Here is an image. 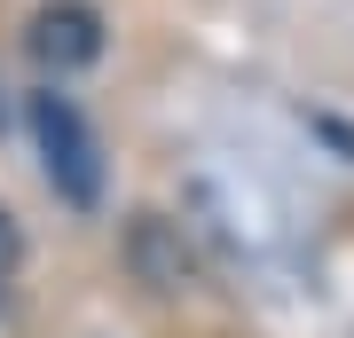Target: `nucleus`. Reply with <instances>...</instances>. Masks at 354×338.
Wrapping results in <instances>:
<instances>
[{
	"instance_id": "1",
	"label": "nucleus",
	"mask_w": 354,
	"mask_h": 338,
	"mask_svg": "<svg viewBox=\"0 0 354 338\" xmlns=\"http://www.w3.org/2000/svg\"><path fill=\"white\" fill-rule=\"evenodd\" d=\"M32 142H39V165H48V189L79 213H95L102 205V142H95L87 111L55 87L32 95Z\"/></svg>"
},
{
	"instance_id": "2",
	"label": "nucleus",
	"mask_w": 354,
	"mask_h": 338,
	"mask_svg": "<svg viewBox=\"0 0 354 338\" xmlns=\"http://www.w3.org/2000/svg\"><path fill=\"white\" fill-rule=\"evenodd\" d=\"M32 55L39 71H87V63L102 55V16L87 8V0H48V8L32 16Z\"/></svg>"
},
{
	"instance_id": "3",
	"label": "nucleus",
	"mask_w": 354,
	"mask_h": 338,
	"mask_svg": "<svg viewBox=\"0 0 354 338\" xmlns=\"http://www.w3.org/2000/svg\"><path fill=\"white\" fill-rule=\"evenodd\" d=\"M134 267H142L150 291H181V283H189V260L165 252V220H150V213L134 220Z\"/></svg>"
},
{
	"instance_id": "4",
	"label": "nucleus",
	"mask_w": 354,
	"mask_h": 338,
	"mask_svg": "<svg viewBox=\"0 0 354 338\" xmlns=\"http://www.w3.org/2000/svg\"><path fill=\"white\" fill-rule=\"evenodd\" d=\"M16 260V228H8V213H0V267Z\"/></svg>"
}]
</instances>
